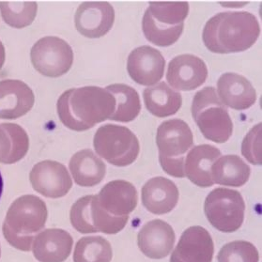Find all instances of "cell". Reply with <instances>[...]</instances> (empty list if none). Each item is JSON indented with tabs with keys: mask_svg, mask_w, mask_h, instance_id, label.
<instances>
[{
	"mask_svg": "<svg viewBox=\"0 0 262 262\" xmlns=\"http://www.w3.org/2000/svg\"><path fill=\"white\" fill-rule=\"evenodd\" d=\"M57 106L63 125L73 131L83 132L108 120L114 113L116 101L105 89L88 85L63 92Z\"/></svg>",
	"mask_w": 262,
	"mask_h": 262,
	"instance_id": "obj_1",
	"label": "cell"
},
{
	"mask_svg": "<svg viewBox=\"0 0 262 262\" xmlns=\"http://www.w3.org/2000/svg\"><path fill=\"white\" fill-rule=\"evenodd\" d=\"M260 34L256 16L248 12H220L203 29L206 47L216 54L244 52L255 45Z\"/></svg>",
	"mask_w": 262,
	"mask_h": 262,
	"instance_id": "obj_2",
	"label": "cell"
},
{
	"mask_svg": "<svg viewBox=\"0 0 262 262\" xmlns=\"http://www.w3.org/2000/svg\"><path fill=\"white\" fill-rule=\"evenodd\" d=\"M47 217V206L43 200L33 194L22 195L12 202L7 211L2 232L12 247L29 252L35 234L46 227Z\"/></svg>",
	"mask_w": 262,
	"mask_h": 262,
	"instance_id": "obj_3",
	"label": "cell"
},
{
	"mask_svg": "<svg viewBox=\"0 0 262 262\" xmlns=\"http://www.w3.org/2000/svg\"><path fill=\"white\" fill-rule=\"evenodd\" d=\"M188 13L187 2H149L142 20L146 39L160 47L174 45L183 33Z\"/></svg>",
	"mask_w": 262,
	"mask_h": 262,
	"instance_id": "obj_4",
	"label": "cell"
},
{
	"mask_svg": "<svg viewBox=\"0 0 262 262\" xmlns=\"http://www.w3.org/2000/svg\"><path fill=\"white\" fill-rule=\"evenodd\" d=\"M191 111L196 125L208 140L222 144L232 136V120L214 88L206 86L196 92Z\"/></svg>",
	"mask_w": 262,
	"mask_h": 262,
	"instance_id": "obj_5",
	"label": "cell"
},
{
	"mask_svg": "<svg viewBox=\"0 0 262 262\" xmlns=\"http://www.w3.org/2000/svg\"><path fill=\"white\" fill-rule=\"evenodd\" d=\"M93 145L96 154L115 166H127L137 159L140 144L125 126L106 124L98 129Z\"/></svg>",
	"mask_w": 262,
	"mask_h": 262,
	"instance_id": "obj_6",
	"label": "cell"
},
{
	"mask_svg": "<svg viewBox=\"0 0 262 262\" xmlns=\"http://www.w3.org/2000/svg\"><path fill=\"white\" fill-rule=\"evenodd\" d=\"M70 220L80 233L117 234L125 228L129 216L109 214L99 204L97 194H91L81 198L72 206Z\"/></svg>",
	"mask_w": 262,
	"mask_h": 262,
	"instance_id": "obj_7",
	"label": "cell"
},
{
	"mask_svg": "<svg viewBox=\"0 0 262 262\" xmlns=\"http://www.w3.org/2000/svg\"><path fill=\"white\" fill-rule=\"evenodd\" d=\"M204 211L213 228L221 232L231 233L237 231L244 223L245 200L236 190L215 188L206 198Z\"/></svg>",
	"mask_w": 262,
	"mask_h": 262,
	"instance_id": "obj_8",
	"label": "cell"
},
{
	"mask_svg": "<svg viewBox=\"0 0 262 262\" xmlns=\"http://www.w3.org/2000/svg\"><path fill=\"white\" fill-rule=\"evenodd\" d=\"M31 62L40 74L57 78L67 74L74 63V52L67 41L58 37H45L31 49Z\"/></svg>",
	"mask_w": 262,
	"mask_h": 262,
	"instance_id": "obj_9",
	"label": "cell"
},
{
	"mask_svg": "<svg viewBox=\"0 0 262 262\" xmlns=\"http://www.w3.org/2000/svg\"><path fill=\"white\" fill-rule=\"evenodd\" d=\"M156 144L159 161L184 162V154L194 145V136L188 124L183 120H166L157 129Z\"/></svg>",
	"mask_w": 262,
	"mask_h": 262,
	"instance_id": "obj_10",
	"label": "cell"
},
{
	"mask_svg": "<svg viewBox=\"0 0 262 262\" xmlns=\"http://www.w3.org/2000/svg\"><path fill=\"white\" fill-rule=\"evenodd\" d=\"M29 181L35 191L49 199L65 196L73 187V181L65 165L46 160L33 166Z\"/></svg>",
	"mask_w": 262,
	"mask_h": 262,
	"instance_id": "obj_11",
	"label": "cell"
},
{
	"mask_svg": "<svg viewBox=\"0 0 262 262\" xmlns=\"http://www.w3.org/2000/svg\"><path fill=\"white\" fill-rule=\"evenodd\" d=\"M115 22V11L108 2H84L74 16L75 28L86 38L96 39L108 33Z\"/></svg>",
	"mask_w": 262,
	"mask_h": 262,
	"instance_id": "obj_12",
	"label": "cell"
},
{
	"mask_svg": "<svg viewBox=\"0 0 262 262\" xmlns=\"http://www.w3.org/2000/svg\"><path fill=\"white\" fill-rule=\"evenodd\" d=\"M165 67V59L162 53L148 46L133 50L127 61L129 75L141 85H156L164 76Z\"/></svg>",
	"mask_w": 262,
	"mask_h": 262,
	"instance_id": "obj_13",
	"label": "cell"
},
{
	"mask_svg": "<svg viewBox=\"0 0 262 262\" xmlns=\"http://www.w3.org/2000/svg\"><path fill=\"white\" fill-rule=\"evenodd\" d=\"M208 78L206 63L194 55H181L168 64L166 80L175 90L190 92L203 85Z\"/></svg>",
	"mask_w": 262,
	"mask_h": 262,
	"instance_id": "obj_14",
	"label": "cell"
},
{
	"mask_svg": "<svg viewBox=\"0 0 262 262\" xmlns=\"http://www.w3.org/2000/svg\"><path fill=\"white\" fill-rule=\"evenodd\" d=\"M214 244L211 234L200 226L187 228L171 255L170 262H211Z\"/></svg>",
	"mask_w": 262,
	"mask_h": 262,
	"instance_id": "obj_15",
	"label": "cell"
},
{
	"mask_svg": "<svg viewBox=\"0 0 262 262\" xmlns=\"http://www.w3.org/2000/svg\"><path fill=\"white\" fill-rule=\"evenodd\" d=\"M175 239V232L170 225L156 219L143 226L137 236V244L148 258L162 259L170 254Z\"/></svg>",
	"mask_w": 262,
	"mask_h": 262,
	"instance_id": "obj_16",
	"label": "cell"
},
{
	"mask_svg": "<svg viewBox=\"0 0 262 262\" xmlns=\"http://www.w3.org/2000/svg\"><path fill=\"white\" fill-rule=\"evenodd\" d=\"M34 102V93L23 81H0V119L15 120L21 118L31 110Z\"/></svg>",
	"mask_w": 262,
	"mask_h": 262,
	"instance_id": "obj_17",
	"label": "cell"
},
{
	"mask_svg": "<svg viewBox=\"0 0 262 262\" xmlns=\"http://www.w3.org/2000/svg\"><path fill=\"white\" fill-rule=\"evenodd\" d=\"M99 204L113 216H129L138 202L137 188L133 183L117 180L106 183L97 194Z\"/></svg>",
	"mask_w": 262,
	"mask_h": 262,
	"instance_id": "obj_18",
	"label": "cell"
},
{
	"mask_svg": "<svg viewBox=\"0 0 262 262\" xmlns=\"http://www.w3.org/2000/svg\"><path fill=\"white\" fill-rule=\"evenodd\" d=\"M74 239L66 230L48 228L38 234L32 243L35 258L40 262H64L68 258Z\"/></svg>",
	"mask_w": 262,
	"mask_h": 262,
	"instance_id": "obj_19",
	"label": "cell"
},
{
	"mask_svg": "<svg viewBox=\"0 0 262 262\" xmlns=\"http://www.w3.org/2000/svg\"><path fill=\"white\" fill-rule=\"evenodd\" d=\"M217 95L224 105L235 110L250 108L256 103V92L245 76L227 73L217 82Z\"/></svg>",
	"mask_w": 262,
	"mask_h": 262,
	"instance_id": "obj_20",
	"label": "cell"
},
{
	"mask_svg": "<svg viewBox=\"0 0 262 262\" xmlns=\"http://www.w3.org/2000/svg\"><path fill=\"white\" fill-rule=\"evenodd\" d=\"M179 196L176 184L164 177L150 179L141 190L143 205L156 215L170 212L177 206Z\"/></svg>",
	"mask_w": 262,
	"mask_h": 262,
	"instance_id": "obj_21",
	"label": "cell"
},
{
	"mask_svg": "<svg viewBox=\"0 0 262 262\" xmlns=\"http://www.w3.org/2000/svg\"><path fill=\"white\" fill-rule=\"evenodd\" d=\"M220 156V149L211 145L203 144L192 148L184 160L185 177L200 187H211L214 184L211 179V166Z\"/></svg>",
	"mask_w": 262,
	"mask_h": 262,
	"instance_id": "obj_22",
	"label": "cell"
},
{
	"mask_svg": "<svg viewBox=\"0 0 262 262\" xmlns=\"http://www.w3.org/2000/svg\"><path fill=\"white\" fill-rule=\"evenodd\" d=\"M69 167L74 182L82 187L97 185L106 174V165L92 149H82L74 154Z\"/></svg>",
	"mask_w": 262,
	"mask_h": 262,
	"instance_id": "obj_23",
	"label": "cell"
},
{
	"mask_svg": "<svg viewBox=\"0 0 262 262\" xmlns=\"http://www.w3.org/2000/svg\"><path fill=\"white\" fill-rule=\"evenodd\" d=\"M143 97L148 112L157 118L176 114L183 104L181 93L173 91L165 82L147 88Z\"/></svg>",
	"mask_w": 262,
	"mask_h": 262,
	"instance_id": "obj_24",
	"label": "cell"
},
{
	"mask_svg": "<svg viewBox=\"0 0 262 262\" xmlns=\"http://www.w3.org/2000/svg\"><path fill=\"white\" fill-rule=\"evenodd\" d=\"M29 148V136L21 126L0 124V164L17 163L27 155Z\"/></svg>",
	"mask_w": 262,
	"mask_h": 262,
	"instance_id": "obj_25",
	"label": "cell"
},
{
	"mask_svg": "<svg viewBox=\"0 0 262 262\" xmlns=\"http://www.w3.org/2000/svg\"><path fill=\"white\" fill-rule=\"evenodd\" d=\"M211 174L213 183L241 187L248 182L251 169L239 156L225 155L212 165Z\"/></svg>",
	"mask_w": 262,
	"mask_h": 262,
	"instance_id": "obj_26",
	"label": "cell"
},
{
	"mask_svg": "<svg viewBox=\"0 0 262 262\" xmlns=\"http://www.w3.org/2000/svg\"><path fill=\"white\" fill-rule=\"evenodd\" d=\"M105 90L111 93L116 101V107L109 120L130 122L136 120L141 110L140 98L137 91L124 84L107 85Z\"/></svg>",
	"mask_w": 262,
	"mask_h": 262,
	"instance_id": "obj_27",
	"label": "cell"
},
{
	"mask_svg": "<svg viewBox=\"0 0 262 262\" xmlns=\"http://www.w3.org/2000/svg\"><path fill=\"white\" fill-rule=\"evenodd\" d=\"M112 246L101 236L84 237L77 242L74 252V262H111Z\"/></svg>",
	"mask_w": 262,
	"mask_h": 262,
	"instance_id": "obj_28",
	"label": "cell"
},
{
	"mask_svg": "<svg viewBox=\"0 0 262 262\" xmlns=\"http://www.w3.org/2000/svg\"><path fill=\"white\" fill-rule=\"evenodd\" d=\"M36 2H0V12L4 22L12 28L29 27L37 15Z\"/></svg>",
	"mask_w": 262,
	"mask_h": 262,
	"instance_id": "obj_29",
	"label": "cell"
},
{
	"mask_svg": "<svg viewBox=\"0 0 262 262\" xmlns=\"http://www.w3.org/2000/svg\"><path fill=\"white\" fill-rule=\"evenodd\" d=\"M217 259L218 262H258L259 254L249 242L235 241L223 246Z\"/></svg>",
	"mask_w": 262,
	"mask_h": 262,
	"instance_id": "obj_30",
	"label": "cell"
},
{
	"mask_svg": "<svg viewBox=\"0 0 262 262\" xmlns=\"http://www.w3.org/2000/svg\"><path fill=\"white\" fill-rule=\"evenodd\" d=\"M261 122L251 129L242 144V154L252 165H261Z\"/></svg>",
	"mask_w": 262,
	"mask_h": 262,
	"instance_id": "obj_31",
	"label": "cell"
},
{
	"mask_svg": "<svg viewBox=\"0 0 262 262\" xmlns=\"http://www.w3.org/2000/svg\"><path fill=\"white\" fill-rule=\"evenodd\" d=\"M6 58V53H5V47L3 43L0 41V70L3 67Z\"/></svg>",
	"mask_w": 262,
	"mask_h": 262,
	"instance_id": "obj_32",
	"label": "cell"
},
{
	"mask_svg": "<svg viewBox=\"0 0 262 262\" xmlns=\"http://www.w3.org/2000/svg\"><path fill=\"white\" fill-rule=\"evenodd\" d=\"M3 188H4V183H3V178H2L1 173H0V198L2 195V193H3Z\"/></svg>",
	"mask_w": 262,
	"mask_h": 262,
	"instance_id": "obj_33",
	"label": "cell"
},
{
	"mask_svg": "<svg viewBox=\"0 0 262 262\" xmlns=\"http://www.w3.org/2000/svg\"><path fill=\"white\" fill-rule=\"evenodd\" d=\"M0 256H1V248H0Z\"/></svg>",
	"mask_w": 262,
	"mask_h": 262,
	"instance_id": "obj_34",
	"label": "cell"
}]
</instances>
